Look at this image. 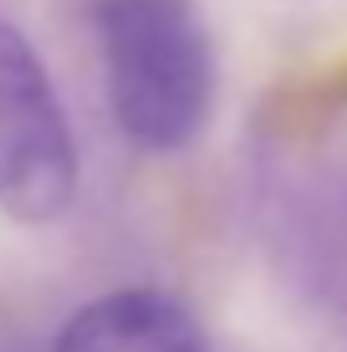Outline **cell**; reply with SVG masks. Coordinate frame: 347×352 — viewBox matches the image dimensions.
I'll return each instance as SVG.
<instances>
[{
    "label": "cell",
    "instance_id": "obj_1",
    "mask_svg": "<svg viewBox=\"0 0 347 352\" xmlns=\"http://www.w3.org/2000/svg\"><path fill=\"white\" fill-rule=\"evenodd\" d=\"M107 107L143 153H184L214 113V41L199 0H92Z\"/></svg>",
    "mask_w": 347,
    "mask_h": 352
},
{
    "label": "cell",
    "instance_id": "obj_2",
    "mask_svg": "<svg viewBox=\"0 0 347 352\" xmlns=\"http://www.w3.org/2000/svg\"><path fill=\"white\" fill-rule=\"evenodd\" d=\"M77 138L26 31L0 21V214L52 225L77 199Z\"/></svg>",
    "mask_w": 347,
    "mask_h": 352
},
{
    "label": "cell",
    "instance_id": "obj_3",
    "mask_svg": "<svg viewBox=\"0 0 347 352\" xmlns=\"http://www.w3.org/2000/svg\"><path fill=\"white\" fill-rule=\"evenodd\" d=\"M52 352H214L210 332L179 296L159 286H123L67 317Z\"/></svg>",
    "mask_w": 347,
    "mask_h": 352
}]
</instances>
